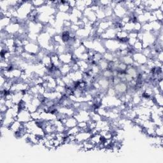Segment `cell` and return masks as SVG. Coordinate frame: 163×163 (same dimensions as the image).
I'll list each match as a JSON object with an SVG mask.
<instances>
[{
    "label": "cell",
    "instance_id": "cell-1",
    "mask_svg": "<svg viewBox=\"0 0 163 163\" xmlns=\"http://www.w3.org/2000/svg\"><path fill=\"white\" fill-rule=\"evenodd\" d=\"M24 51L33 55H37L41 51V48L38 44V42L30 41L29 44L24 46Z\"/></svg>",
    "mask_w": 163,
    "mask_h": 163
},
{
    "label": "cell",
    "instance_id": "cell-3",
    "mask_svg": "<svg viewBox=\"0 0 163 163\" xmlns=\"http://www.w3.org/2000/svg\"><path fill=\"white\" fill-rule=\"evenodd\" d=\"M132 57L133 61L140 66L146 64L148 61L147 57L143 55L142 52H135V53L133 54Z\"/></svg>",
    "mask_w": 163,
    "mask_h": 163
},
{
    "label": "cell",
    "instance_id": "cell-6",
    "mask_svg": "<svg viewBox=\"0 0 163 163\" xmlns=\"http://www.w3.org/2000/svg\"><path fill=\"white\" fill-rule=\"evenodd\" d=\"M62 76L69 74L71 71V65L70 64H63L59 68Z\"/></svg>",
    "mask_w": 163,
    "mask_h": 163
},
{
    "label": "cell",
    "instance_id": "cell-11",
    "mask_svg": "<svg viewBox=\"0 0 163 163\" xmlns=\"http://www.w3.org/2000/svg\"><path fill=\"white\" fill-rule=\"evenodd\" d=\"M68 5L70 7V8L73 9L75 8L76 7V1H68Z\"/></svg>",
    "mask_w": 163,
    "mask_h": 163
},
{
    "label": "cell",
    "instance_id": "cell-9",
    "mask_svg": "<svg viewBox=\"0 0 163 163\" xmlns=\"http://www.w3.org/2000/svg\"><path fill=\"white\" fill-rule=\"evenodd\" d=\"M32 5L36 8H40L45 4V1H40V0H36V1H31Z\"/></svg>",
    "mask_w": 163,
    "mask_h": 163
},
{
    "label": "cell",
    "instance_id": "cell-5",
    "mask_svg": "<svg viewBox=\"0 0 163 163\" xmlns=\"http://www.w3.org/2000/svg\"><path fill=\"white\" fill-rule=\"evenodd\" d=\"M23 127H24L23 123H21V122H19L18 121H16L11 124V126L9 127L8 129L12 133L16 134V133H18L19 131H20L21 129Z\"/></svg>",
    "mask_w": 163,
    "mask_h": 163
},
{
    "label": "cell",
    "instance_id": "cell-10",
    "mask_svg": "<svg viewBox=\"0 0 163 163\" xmlns=\"http://www.w3.org/2000/svg\"><path fill=\"white\" fill-rule=\"evenodd\" d=\"M155 133L157 136H159V137H162L163 135V129H162V126H156L155 128Z\"/></svg>",
    "mask_w": 163,
    "mask_h": 163
},
{
    "label": "cell",
    "instance_id": "cell-4",
    "mask_svg": "<svg viewBox=\"0 0 163 163\" xmlns=\"http://www.w3.org/2000/svg\"><path fill=\"white\" fill-rule=\"evenodd\" d=\"M73 53L67 52L65 53L59 55V58L62 64H71L73 62Z\"/></svg>",
    "mask_w": 163,
    "mask_h": 163
},
{
    "label": "cell",
    "instance_id": "cell-8",
    "mask_svg": "<svg viewBox=\"0 0 163 163\" xmlns=\"http://www.w3.org/2000/svg\"><path fill=\"white\" fill-rule=\"evenodd\" d=\"M81 131V129L76 126L70 128L68 131L66 132V134L68 135H75L76 136L77 134Z\"/></svg>",
    "mask_w": 163,
    "mask_h": 163
},
{
    "label": "cell",
    "instance_id": "cell-2",
    "mask_svg": "<svg viewBox=\"0 0 163 163\" xmlns=\"http://www.w3.org/2000/svg\"><path fill=\"white\" fill-rule=\"evenodd\" d=\"M31 113L27 109H22L19 110L17 117V121L21 123H26L32 121Z\"/></svg>",
    "mask_w": 163,
    "mask_h": 163
},
{
    "label": "cell",
    "instance_id": "cell-7",
    "mask_svg": "<svg viewBox=\"0 0 163 163\" xmlns=\"http://www.w3.org/2000/svg\"><path fill=\"white\" fill-rule=\"evenodd\" d=\"M75 8L78 9L79 10L82 12H84L85 10L87 8L85 5V1H76V7Z\"/></svg>",
    "mask_w": 163,
    "mask_h": 163
}]
</instances>
